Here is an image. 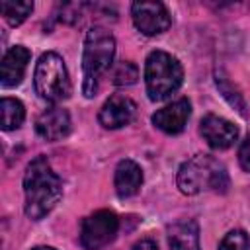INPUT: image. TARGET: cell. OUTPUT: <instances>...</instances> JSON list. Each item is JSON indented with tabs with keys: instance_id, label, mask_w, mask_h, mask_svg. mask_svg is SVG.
I'll return each mask as SVG.
<instances>
[{
	"instance_id": "19",
	"label": "cell",
	"mask_w": 250,
	"mask_h": 250,
	"mask_svg": "<svg viewBox=\"0 0 250 250\" xmlns=\"http://www.w3.org/2000/svg\"><path fill=\"white\" fill-rule=\"evenodd\" d=\"M250 248V238L242 229L230 230L219 244V250H248Z\"/></svg>"
},
{
	"instance_id": "4",
	"label": "cell",
	"mask_w": 250,
	"mask_h": 250,
	"mask_svg": "<svg viewBox=\"0 0 250 250\" xmlns=\"http://www.w3.org/2000/svg\"><path fill=\"white\" fill-rule=\"evenodd\" d=\"M184 80V68L176 57L166 51H152L145 62L146 94L152 102H160L174 94Z\"/></svg>"
},
{
	"instance_id": "16",
	"label": "cell",
	"mask_w": 250,
	"mask_h": 250,
	"mask_svg": "<svg viewBox=\"0 0 250 250\" xmlns=\"http://www.w3.org/2000/svg\"><path fill=\"white\" fill-rule=\"evenodd\" d=\"M215 84H217V88H219V92L227 98V102L234 107V109H238V113L242 115V117H248V111H246V102H244V98L238 94V90L232 86V82L225 76V72L223 70H217L215 72Z\"/></svg>"
},
{
	"instance_id": "20",
	"label": "cell",
	"mask_w": 250,
	"mask_h": 250,
	"mask_svg": "<svg viewBox=\"0 0 250 250\" xmlns=\"http://www.w3.org/2000/svg\"><path fill=\"white\" fill-rule=\"evenodd\" d=\"M238 162H240V166H242L246 172H250V135H248V137L242 141V145H240Z\"/></svg>"
},
{
	"instance_id": "5",
	"label": "cell",
	"mask_w": 250,
	"mask_h": 250,
	"mask_svg": "<svg viewBox=\"0 0 250 250\" xmlns=\"http://www.w3.org/2000/svg\"><path fill=\"white\" fill-rule=\"evenodd\" d=\"M33 84L35 92L51 104L66 100L70 96V78L64 61L57 53H43L35 64Z\"/></svg>"
},
{
	"instance_id": "10",
	"label": "cell",
	"mask_w": 250,
	"mask_h": 250,
	"mask_svg": "<svg viewBox=\"0 0 250 250\" xmlns=\"http://www.w3.org/2000/svg\"><path fill=\"white\" fill-rule=\"evenodd\" d=\"M189 115H191V104L186 98H180V100L164 105L162 109H158L152 115V123H154V127H158L160 131H164L168 135H178L184 131Z\"/></svg>"
},
{
	"instance_id": "9",
	"label": "cell",
	"mask_w": 250,
	"mask_h": 250,
	"mask_svg": "<svg viewBox=\"0 0 250 250\" xmlns=\"http://www.w3.org/2000/svg\"><path fill=\"white\" fill-rule=\"evenodd\" d=\"M137 115V105L127 96H111L100 109L98 119L105 129H119L129 125Z\"/></svg>"
},
{
	"instance_id": "11",
	"label": "cell",
	"mask_w": 250,
	"mask_h": 250,
	"mask_svg": "<svg viewBox=\"0 0 250 250\" xmlns=\"http://www.w3.org/2000/svg\"><path fill=\"white\" fill-rule=\"evenodd\" d=\"M35 131L45 141H61L70 133V115L62 107H49L35 119Z\"/></svg>"
},
{
	"instance_id": "8",
	"label": "cell",
	"mask_w": 250,
	"mask_h": 250,
	"mask_svg": "<svg viewBox=\"0 0 250 250\" xmlns=\"http://www.w3.org/2000/svg\"><path fill=\"white\" fill-rule=\"evenodd\" d=\"M199 131H201L203 139L207 141V145L217 150H225V148L232 146L234 141L238 139V127L232 121L213 115V113H209L201 119Z\"/></svg>"
},
{
	"instance_id": "2",
	"label": "cell",
	"mask_w": 250,
	"mask_h": 250,
	"mask_svg": "<svg viewBox=\"0 0 250 250\" xmlns=\"http://www.w3.org/2000/svg\"><path fill=\"white\" fill-rule=\"evenodd\" d=\"M115 55V39L113 35L104 27H90L84 39V53H82V92L86 98L96 96L98 92V80L102 74H105L113 62Z\"/></svg>"
},
{
	"instance_id": "21",
	"label": "cell",
	"mask_w": 250,
	"mask_h": 250,
	"mask_svg": "<svg viewBox=\"0 0 250 250\" xmlns=\"http://www.w3.org/2000/svg\"><path fill=\"white\" fill-rule=\"evenodd\" d=\"M133 250H158V244L152 238H143L133 246Z\"/></svg>"
},
{
	"instance_id": "12",
	"label": "cell",
	"mask_w": 250,
	"mask_h": 250,
	"mask_svg": "<svg viewBox=\"0 0 250 250\" xmlns=\"http://www.w3.org/2000/svg\"><path fill=\"white\" fill-rule=\"evenodd\" d=\"M29 59H31V55L23 45H16L10 51H6L4 59H2V66H0V84L4 88L18 86L23 80Z\"/></svg>"
},
{
	"instance_id": "15",
	"label": "cell",
	"mask_w": 250,
	"mask_h": 250,
	"mask_svg": "<svg viewBox=\"0 0 250 250\" xmlns=\"http://www.w3.org/2000/svg\"><path fill=\"white\" fill-rule=\"evenodd\" d=\"M0 115H2V129L12 131L18 129L25 119V107L16 98H2L0 102Z\"/></svg>"
},
{
	"instance_id": "6",
	"label": "cell",
	"mask_w": 250,
	"mask_h": 250,
	"mask_svg": "<svg viewBox=\"0 0 250 250\" xmlns=\"http://www.w3.org/2000/svg\"><path fill=\"white\" fill-rule=\"evenodd\" d=\"M119 230V219L113 211L102 209L82 221L80 244L84 250H102L107 246Z\"/></svg>"
},
{
	"instance_id": "17",
	"label": "cell",
	"mask_w": 250,
	"mask_h": 250,
	"mask_svg": "<svg viewBox=\"0 0 250 250\" xmlns=\"http://www.w3.org/2000/svg\"><path fill=\"white\" fill-rule=\"evenodd\" d=\"M0 10H2L4 20L16 27L27 20V16L33 12V4L31 2H2Z\"/></svg>"
},
{
	"instance_id": "7",
	"label": "cell",
	"mask_w": 250,
	"mask_h": 250,
	"mask_svg": "<svg viewBox=\"0 0 250 250\" xmlns=\"http://www.w3.org/2000/svg\"><path fill=\"white\" fill-rule=\"evenodd\" d=\"M131 16L135 27L145 35H160L172 23L162 2H135L131 6Z\"/></svg>"
},
{
	"instance_id": "18",
	"label": "cell",
	"mask_w": 250,
	"mask_h": 250,
	"mask_svg": "<svg viewBox=\"0 0 250 250\" xmlns=\"http://www.w3.org/2000/svg\"><path fill=\"white\" fill-rule=\"evenodd\" d=\"M139 78V68L135 62L131 61H121L113 66L111 70V82L117 84V86H129V84H135Z\"/></svg>"
},
{
	"instance_id": "22",
	"label": "cell",
	"mask_w": 250,
	"mask_h": 250,
	"mask_svg": "<svg viewBox=\"0 0 250 250\" xmlns=\"http://www.w3.org/2000/svg\"><path fill=\"white\" fill-rule=\"evenodd\" d=\"M33 250H55V248H51V246H37V248H33Z\"/></svg>"
},
{
	"instance_id": "3",
	"label": "cell",
	"mask_w": 250,
	"mask_h": 250,
	"mask_svg": "<svg viewBox=\"0 0 250 250\" xmlns=\"http://www.w3.org/2000/svg\"><path fill=\"white\" fill-rule=\"evenodd\" d=\"M178 188L186 195H195L207 189L227 191L229 174L227 168L209 154H195L186 160L178 170Z\"/></svg>"
},
{
	"instance_id": "1",
	"label": "cell",
	"mask_w": 250,
	"mask_h": 250,
	"mask_svg": "<svg viewBox=\"0 0 250 250\" xmlns=\"http://www.w3.org/2000/svg\"><path fill=\"white\" fill-rule=\"evenodd\" d=\"M23 193L25 215L33 221H41L59 203L62 195V184L45 156H37L27 164L23 174Z\"/></svg>"
},
{
	"instance_id": "13",
	"label": "cell",
	"mask_w": 250,
	"mask_h": 250,
	"mask_svg": "<svg viewBox=\"0 0 250 250\" xmlns=\"http://www.w3.org/2000/svg\"><path fill=\"white\" fill-rule=\"evenodd\" d=\"M113 184H115V191L119 197H131L139 191L141 184H143V172H141V166L129 158L121 160L115 168V178H113Z\"/></svg>"
},
{
	"instance_id": "14",
	"label": "cell",
	"mask_w": 250,
	"mask_h": 250,
	"mask_svg": "<svg viewBox=\"0 0 250 250\" xmlns=\"http://www.w3.org/2000/svg\"><path fill=\"white\" fill-rule=\"evenodd\" d=\"M170 250H201L199 248V227L195 221H178L168 230Z\"/></svg>"
}]
</instances>
